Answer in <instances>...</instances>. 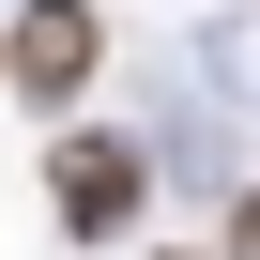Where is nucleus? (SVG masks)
Returning a JSON list of instances; mask_svg holds the SVG:
<instances>
[{
	"label": "nucleus",
	"instance_id": "obj_1",
	"mask_svg": "<svg viewBox=\"0 0 260 260\" xmlns=\"http://www.w3.org/2000/svg\"><path fill=\"white\" fill-rule=\"evenodd\" d=\"M138 199H153V153H138V138H92V122H77V138L46 153V214H61V245H122Z\"/></svg>",
	"mask_w": 260,
	"mask_h": 260
},
{
	"label": "nucleus",
	"instance_id": "obj_2",
	"mask_svg": "<svg viewBox=\"0 0 260 260\" xmlns=\"http://www.w3.org/2000/svg\"><path fill=\"white\" fill-rule=\"evenodd\" d=\"M107 61V16L92 0H16V31H0V92H31V107H77Z\"/></svg>",
	"mask_w": 260,
	"mask_h": 260
},
{
	"label": "nucleus",
	"instance_id": "obj_3",
	"mask_svg": "<svg viewBox=\"0 0 260 260\" xmlns=\"http://www.w3.org/2000/svg\"><path fill=\"white\" fill-rule=\"evenodd\" d=\"M230 260H260V199H230Z\"/></svg>",
	"mask_w": 260,
	"mask_h": 260
}]
</instances>
